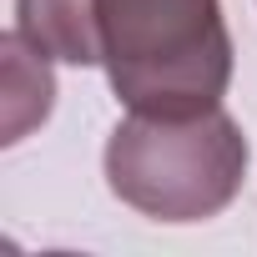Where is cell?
<instances>
[{
    "mask_svg": "<svg viewBox=\"0 0 257 257\" xmlns=\"http://www.w3.org/2000/svg\"><path fill=\"white\" fill-rule=\"evenodd\" d=\"M101 71L126 111L192 116L232 86L222 0H96Z\"/></svg>",
    "mask_w": 257,
    "mask_h": 257,
    "instance_id": "1",
    "label": "cell"
},
{
    "mask_svg": "<svg viewBox=\"0 0 257 257\" xmlns=\"http://www.w3.org/2000/svg\"><path fill=\"white\" fill-rule=\"evenodd\" d=\"M247 137L212 106L192 116L132 111L111 126L101 167L106 187L152 222H207L227 212L247 182Z\"/></svg>",
    "mask_w": 257,
    "mask_h": 257,
    "instance_id": "2",
    "label": "cell"
},
{
    "mask_svg": "<svg viewBox=\"0 0 257 257\" xmlns=\"http://www.w3.org/2000/svg\"><path fill=\"white\" fill-rule=\"evenodd\" d=\"M16 31L61 66H101L96 0H16Z\"/></svg>",
    "mask_w": 257,
    "mask_h": 257,
    "instance_id": "3",
    "label": "cell"
}]
</instances>
